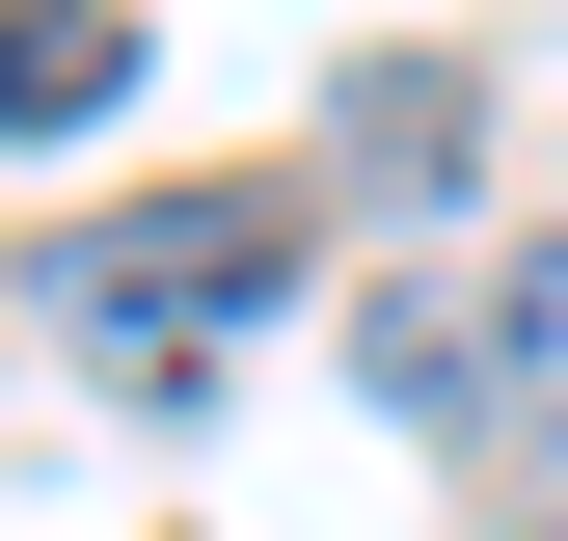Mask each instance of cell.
<instances>
[{"mask_svg":"<svg viewBox=\"0 0 568 541\" xmlns=\"http://www.w3.org/2000/svg\"><path fill=\"white\" fill-rule=\"evenodd\" d=\"M271 298H298V217H271V190H135V217L54 244V325H82L109 379H217Z\"/></svg>","mask_w":568,"mask_h":541,"instance_id":"cell-1","label":"cell"},{"mask_svg":"<svg viewBox=\"0 0 568 541\" xmlns=\"http://www.w3.org/2000/svg\"><path fill=\"white\" fill-rule=\"evenodd\" d=\"M135 109V0H0V135H109Z\"/></svg>","mask_w":568,"mask_h":541,"instance_id":"cell-2","label":"cell"},{"mask_svg":"<svg viewBox=\"0 0 568 541\" xmlns=\"http://www.w3.org/2000/svg\"><path fill=\"white\" fill-rule=\"evenodd\" d=\"M460 353H487V406H515V433H568V244L487 270V325H460Z\"/></svg>","mask_w":568,"mask_h":541,"instance_id":"cell-3","label":"cell"},{"mask_svg":"<svg viewBox=\"0 0 568 541\" xmlns=\"http://www.w3.org/2000/svg\"><path fill=\"white\" fill-rule=\"evenodd\" d=\"M352 190L434 217V190H460V82H352Z\"/></svg>","mask_w":568,"mask_h":541,"instance_id":"cell-4","label":"cell"}]
</instances>
